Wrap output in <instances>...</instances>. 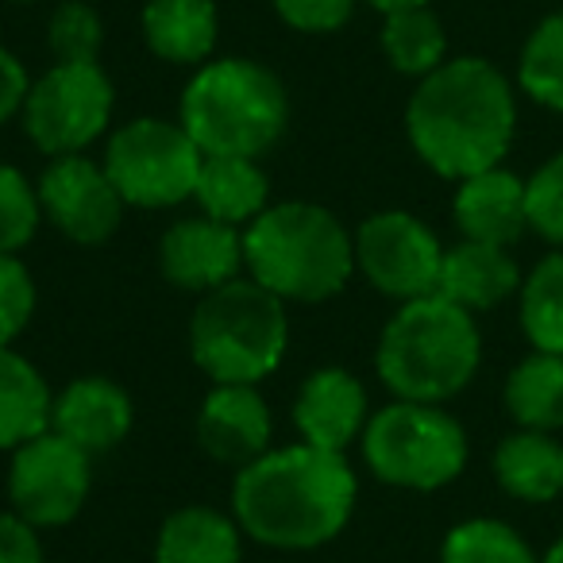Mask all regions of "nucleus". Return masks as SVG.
I'll return each mask as SVG.
<instances>
[{
  "label": "nucleus",
  "instance_id": "obj_10",
  "mask_svg": "<svg viewBox=\"0 0 563 563\" xmlns=\"http://www.w3.org/2000/svg\"><path fill=\"white\" fill-rule=\"evenodd\" d=\"M352 243L355 271H363V278L386 298H398L406 306L440 290L444 247L413 212H375L371 220H363Z\"/></svg>",
  "mask_w": 563,
  "mask_h": 563
},
{
  "label": "nucleus",
  "instance_id": "obj_35",
  "mask_svg": "<svg viewBox=\"0 0 563 563\" xmlns=\"http://www.w3.org/2000/svg\"><path fill=\"white\" fill-rule=\"evenodd\" d=\"M27 89L32 86H27V70L20 66V58L0 47V124L24 109Z\"/></svg>",
  "mask_w": 563,
  "mask_h": 563
},
{
  "label": "nucleus",
  "instance_id": "obj_3",
  "mask_svg": "<svg viewBox=\"0 0 563 563\" xmlns=\"http://www.w3.org/2000/svg\"><path fill=\"white\" fill-rule=\"evenodd\" d=\"M243 266L282 301H329L352 278L355 243L329 209L286 201L247 224Z\"/></svg>",
  "mask_w": 563,
  "mask_h": 563
},
{
  "label": "nucleus",
  "instance_id": "obj_13",
  "mask_svg": "<svg viewBox=\"0 0 563 563\" xmlns=\"http://www.w3.org/2000/svg\"><path fill=\"white\" fill-rule=\"evenodd\" d=\"M163 274L178 290L212 294L228 282L240 278L243 271V235L240 228L212 217H186L166 228L158 243Z\"/></svg>",
  "mask_w": 563,
  "mask_h": 563
},
{
  "label": "nucleus",
  "instance_id": "obj_33",
  "mask_svg": "<svg viewBox=\"0 0 563 563\" xmlns=\"http://www.w3.org/2000/svg\"><path fill=\"white\" fill-rule=\"evenodd\" d=\"M274 12L298 32L324 35L352 20L355 0H274Z\"/></svg>",
  "mask_w": 563,
  "mask_h": 563
},
{
  "label": "nucleus",
  "instance_id": "obj_22",
  "mask_svg": "<svg viewBox=\"0 0 563 563\" xmlns=\"http://www.w3.org/2000/svg\"><path fill=\"white\" fill-rule=\"evenodd\" d=\"M55 398L43 375L16 355L12 347H0V448H12L51 432Z\"/></svg>",
  "mask_w": 563,
  "mask_h": 563
},
{
  "label": "nucleus",
  "instance_id": "obj_11",
  "mask_svg": "<svg viewBox=\"0 0 563 563\" xmlns=\"http://www.w3.org/2000/svg\"><path fill=\"white\" fill-rule=\"evenodd\" d=\"M9 498L12 514L35 529H58L74 521L89 498V452L58 437L55 429L20 444L9 471Z\"/></svg>",
  "mask_w": 563,
  "mask_h": 563
},
{
  "label": "nucleus",
  "instance_id": "obj_2",
  "mask_svg": "<svg viewBox=\"0 0 563 563\" xmlns=\"http://www.w3.org/2000/svg\"><path fill=\"white\" fill-rule=\"evenodd\" d=\"M517 128L509 78L486 58H448L409 97L406 132L440 178L463 181L506 158Z\"/></svg>",
  "mask_w": 563,
  "mask_h": 563
},
{
  "label": "nucleus",
  "instance_id": "obj_14",
  "mask_svg": "<svg viewBox=\"0 0 563 563\" xmlns=\"http://www.w3.org/2000/svg\"><path fill=\"white\" fill-rule=\"evenodd\" d=\"M367 390L344 367H324L306 378L294 401V424L301 440L329 452H344L367 429Z\"/></svg>",
  "mask_w": 563,
  "mask_h": 563
},
{
  "label": "nucleus",
  "instance_id": "obj_8",
  "mask_svg": "<svg viewBox=\"0 0 563 563\" xmlns=\"http://www.w3.org/2000/svg\"><path fill=\"white\" fill-rule=\"evenodd\" d=\"M201 158V147L181 124L143 117L112 132L101 166L109 170L124 205L170 209L194 197Z\"/></svg>",
  "mask_w": 563,
  "mask_h": 563
},
{
  "label": "nucleus",
  "instance_id": "obj_9",
  "mask_svg": "<svg viewBox=\"0 0 563 563\" xmlns=\"http://www.w3.org/2000/svg\"><path fill=\"white\" fill-rule=\"evenodd\" d=\"M112 120V81L97 63H55L32 81L24 132L51 158L81 155Z\"/></svg>",
  "mask_w": 563,
  "mask_h": 563
},
{
  "label": "nucleus",
  "instance_id": "obj_12",
  "mask_svg": "<svg viewBox=\"0 0 563 563\" xmlns=\"http://www.w3.org/2000/svg\"><path fill=\"white\" fill-rule=\"evenodd\" d=\"M40 209L55 228L78 243H104L124 220V197L117 194L109 170L86 155H63L43 170Z\"/></svg>",
  "mask_w": 563,
  "mask_h": 563
},
{
  "label": "nucleus",
  "instance_id": "obj_30",
  "mask_svg": "<svg viewBox=\"0 0 563 563\" xmlns=\"http://www.w3.org/2000/svg\"><path fill=\"white\" fill-rule=\"evenodd\" d=\"M51 51L58 63H97L104 43V24L89 4L66 0L63 9L51 16Z\"/></svg>",
  "mask_w": 563,
  "mask_h": 563
},
{
  "label": "nucleus",
  "instance_id": "obj_15",
  "mask_svg": "<svg viewBox=\"0 0 563 563\" xmlns=\"http://www.w3.org/2000/svg\"><path fill=\"white\" fill-rule=\"evenodd\" d=\"M197 440L220 463L247 467L271 452V409L255 386H217L197 413Z\"/></svg>",
  "mask_w": 563,
  "mask_h": 563
},
{
  "label": "nucleus",
  "instance_id": "obj_18",
  "mask_svg": "<svg viewBox=\"0 0 563 563\" xmlns=\"http://www.w3.org/2000/svg\"><path fill=\"white\" fill-rule=\"evenodd\" d=\"M521 290V271L506 255V247L494 243L463 240L444 251V266H440V298L455 301L467 313H483Z\"/></svg>",
  "mask_w": 563,
  "mask_h": 563
},
{
  "label": "nucleus",
  "instance_id": "obj_6",
  "mask_svg": "<svg viewBox=\"0 0 563 563\" xmlns=\"http://www.w3.org/2000/svg\"><path fill=\"white\" fill-rule=\"evenodd\" d=\"M290 344V321L282 298L258 282H228L205 294L189 324V347L217 386H255L274 375Z\"/></svg>",
  "mask_w": 563,
  "mask_h": 563
},
{
  "label": "nucleus",
  "instance_id": "obj_37",
  "mask_svg": "<svg viewBox=\"0 0 563 563\" xmlns=\"http://www.w3.org/2000/svg\"><path fill=\"white\" fill-rule=\"evenodd\" d=\"M540 563H563V537L555 540L552 548H548V552H544V560H540Z\"/></svg>",
  "mask_w": 563,
  "mask_h": 563
},
{
  "label": "nucleus",
  "instance_id": "obj_19",
  "mask_svg": "<svg viewBox=\"0 0 563 563\" xmlns=\"http://www.w3.org/2000/svg\"><path fill=\"white\" fill-rule=\"evenodd\" d=\"M494 478L517 501H555L563 494V444L548 432H509L494 448Z\"/></svg>",
  "mask_w": 563,
  "mask_h": 563
},
{
  "label": "nucleus",
  "instance_id": "obj_36",
  "mask_svg": "<svg viewBox=\"0 0 563 563\" xmlns=\"http://www.w3.org/2000/svg\"><path fill=\"white\" fill-rule=\"evenodd\" d=\"M367 4L383 12V16H390V12H401V9H429V0H367Z\"/></svg>",
  "mask_w": 563,
  "mask_h": 563
},
{
  "label": "nucleus",
  "instance_id": "obj_32",
  "mask_svg": "<svg viewBox=\"0 0 563 563\" xmlns=\"http://www.w3.org/2000/svg\"><path fill=\"white\" fill-rule=\"evenodd\" d=\"M35 313V282L16 255H0V347H9Z\"/></svg>",
  "mask_w": 563,
  "mask_h": 563
},
{
  "label": "nucleus",
  "instance_id": "obj_26",
  "mask_svg": "<svg viewBox=\"0 0 563 563\" xmlns=\"http://www.w3.org/2000/svg\"><path fill=\"white\" fill-rule=\"evenodd\" d=\"M521 329L532 352L563 355V251L544 255L521 282Z\"/></svg>",
  "mask_w": 563,
  "mask_h": 563
},
{
  "label": "nucleus",
  "instance_id": "obj_4",
  "mask_svg": "<svg viewBox=\"0 0 563 563\" xmlns=\"http://www.w3.org/2000/svg\"><path fill=\"white\" fill-rule=\"evenodd\" d=\"M478 360H483V336L475 313L440 294H429L406 301L390 317L378 340L375 367L394 398L440 406L475 378Z\"/></svg>",
  "mask_w": 563,
  "mask_h": 563
},
{
  "label": "nucleus",
  "instance_id": "obj_7",
  "mask_svg": "<svg viewBox=\"0 0 563 563\" xmlns=\"http://www.w3.org/2000/svg\"><path fill=\"white\" fill-rule=\"evenodd\" d=\"M363 460L390 486L440 490L467 467V432L440 406L398 398L367 421Z\"/></svg>",
  "mask_w": 563,
  "mask_h": 563
},
{
  "label": "nucleus",
  "instance_id": "obj_27",
  "mask_svg": "<svg viewBox=\"0 0 563 563\" xmlns=\"http://www.w3.org/2000/svg\"><path fill=\"white\" fill-rule=\"evenodd\" d=\"M517 81L525 97L552 112H563V12L544 16L521 47Z\"/></svg>",
  "mask_w": 563,
  "mask_h": 563
},
{
  "label": "nucleus",
  "instance_id": "obj_34",
  "mask_svg": "<svg viewBox=\"0 0 563 563\" xmlns=\"http://www.w3.org/2000/svg\"><path fill=\"white\" fill-rule=\"evenodd\" d=\"M0 563H43L35 525L20 514H0Z\"/></svg>",
  "mask_w": 563,
  "mask_h": 563
},
{
  "label": "nucleus",
  "instance_id": "obj_25",
  "mask_svg": "<svg viewBox=\"0 0 563 563\" xmlns=\"http://www.w3.org/2000/svg\"><path fill=\"white\" fill-rule=\"evenodd\" d=\"M386 63L406 78H429L437 66L448 63V35L444 24L429 9H401L390 12L383 24Z\"/></svg>",
  "mask_w": 563,
  "mask_h": 563
},
{
  "label": "nucleus",
  "instance_id": "obj_16",
  "mask_svg": "<svg viewBox=\"0 0 563 563\" xmlns=\"http://www.w3.org/2000/svg\"><path fill=\"white\" fill-rule=\"evenodd\" d=\"M51 429L89 455L109 452L132 429V398L112 378L101 375L74 378L55 398Z\"/></svg>",
  "mask_w": 563,
  "mask_h": 563
},
{
  "label": "nucleus",
  "instance_id": "obj_17",
  "mask_svg": "<svg viewBox=\"0 0 563 563\" xmlns=\"http://www.w3.org/2000/svg\"><path fill=\"white\" fill-rule=\"evenodd\" d=\"M455 224H460L463 240L494 243V247H509L521 240L529 228V205H525V181L517 174L490 166L483 174H471L455 189Z\"/></svg>",
  "mask_w": 563,
  "mask_h": 563
},
{
  "label": "nucleus",
  "instance_id": "obj_1",
  "mask_svg": "<svg viewBox=\"0 0 563 563\" xmlns=\"http://www.w3.org/2000/svg\"><path fill=\"white\" fill-rule=\"evenodd\" d=\"M355 494L360 483L344 452L301 440L240 467L232 483V517L258 544L301 552L344 532Z\"/></svg>",
  "mask_w": 563,
  "mask_h": 563
},
{
  "label": "nucleus",
  "instance_id": "obj_20",
  "mask_svg": "<svg viewBox=\"0 0 563 563\" xmlns=\"http://www.w3.org/2000/svg\"><path fill=\"white\" fill-rule=\"evenodd\" d=\"M143 40L166 63H205L217 47V4L212 0H147Z\"/></svg>",
  "mask_w": 563,
  "mask_h": 563
},
{
  "label": "nucleus",
  "instance_id": "obj_28",
  "mask_svg": "<svg viewBox=\"0 0 563 563\" xmlns=\"http://www.w3.org/2000/svg\"><path fill=\"white\" fill-rule=\"evenodd\" d=\"M440 563H540L521 532L494 517H471L455 525L440 548Z\"/></svg>",
  "mask_w": 563,
  "mask_h": 563
},
{
  "label": "nucleus",
  "instance_id": "obj_23",
  "mask_svg": "<svg viewBox=\"0 0 563 563\" xmlns=\"http://www.w3.org/2000/svg\"><path fill=\"white\" fill-rule=\"evenodd\" d=\"M240 525L217 509L189 506L166 517L155 563H240Z\"/></svg>",
  "mask_w": 563,
  "mask_h": 563
},
{
  "label": "nucleus",
  "instance_id": "obj_21",
  "mask_svg": "<svg viewBox=\"0 0 563 563\" xmlns=\"http://www.w3.org/2000/svg\"><path fill=\"white\" fill-rule=\"evenodd\" d=\"M266 194H271V181L258 170L255 158H235V155L201 158L194 201L201 205L205 217L224 220L232 228L251 224L266 209Z\"/></svg>",
  "mask_w": 563,
  "mask_h": 563
},
{
  "label": "nucleus",
  "instance_id": "obj_29",
  "mask_svg": "<svg viewBox=\"0 0 563 563\" xmlns=\"http://www.w3.org/2000/svg\"><path fill=\"white\" fill-rule=\"evenodd\" d=\"M43 220L40 194L27 186V178L16 166H0V255H16L27 247Z\"/></svg>",
  "mask_w": 563,
  "mask_h": 563
},
{
  "label": "nucleus",
  "instance_id": "obj_5",
  "mask_svg": "<svg viewBox=\"0 0 563 563\" xmlns=\"http://www.w3.org/2000/svg\"><path fill=\"white\" fill-rule=\"evenodd\" d=\"M290 124V97L266 66L220 58L194 74L181 93V128L201 155L258 158Z\"/></svg>",
  "mask_w": 563,
  "mask_h": 563
},
{
  "label": "nucleus",
  "instance_id": "obj_24",
  "mask_svg": "<svg viewBox=\"0 0 563 563\" xmlns=\"http://www.w3.org/2000/svg\"><path fill=\"white\" fill-rule=\"evenodd\" d=\"M506 413L517 429L555 432L563 429V355L532 352L506 378Z\"/></svg>",
  "mask_w": 563,
  "mask_h": 563
},
{
  "label": "nucleus",
  "instance_id": "obj_31",
  "mask_svg": "<svg viewBox=\"0 0 563 563\" xmlns=\"http://www.w3.org/2000/svg\"><path fill=\"white\" fill-rule=\"evenodd\" d=\"M529 228L540 240L563 247V151L552 155L529 181H525Z\"/></svg>",
  "mask_w": 563,
  "mask_h": 563
}]
</instances>
